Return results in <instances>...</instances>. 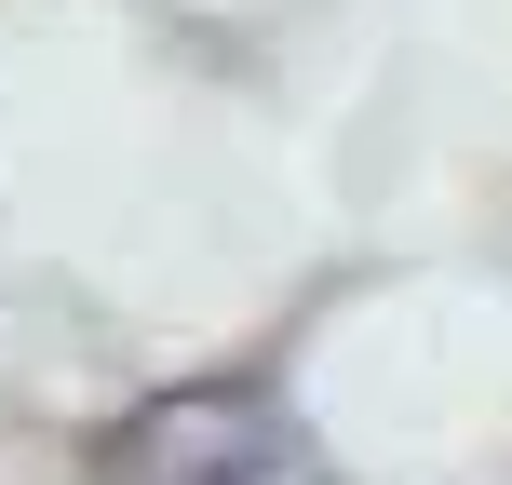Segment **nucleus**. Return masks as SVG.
<instances>
[{"mask_svg":"<svg viewBox=\"0 0 512 485\" xmlns=\"http://www.w3.org/2000/svg\"><path fill=\"white\" fill-rule=\"evenodd\" d=\"M297 459L270 391L243 378H189V391H149L95 432V485H270Z\"/></svg>","mask_w":512,"mask_h":485,"instance_id":"nucleus-1","label":"nucleus"}]
</instances>
